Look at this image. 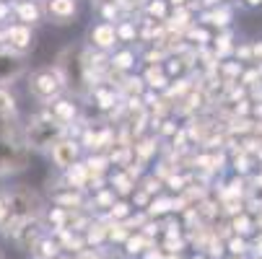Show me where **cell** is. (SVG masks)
Segmentation results:
<instances>
[{
    "label": "cell",
    "instance_id": "obj_14",
    "mask_svg": "<svg viewBox=\"0 0 262 259\" xmlns=\"http://www.w3.org/2000/svg\"><path fill=\"white\" fill-rule=\"evenodd\" d=\"M31 249H34V259H57L60 256V244L52 239H39Z\"/></svg>",
    "mask_w": 262,
    "mask_h": 259
},
{
    "label": "cell",
    "instance_id": "obj_29",
    "mask_svg": "<svg viewBox=\"0 0 262 259\" xmlns=\"http://www.w3.org/2000/svg\"><path fill=\"white\" fill-rule=\"evenodd\" d=\"M254 55H262V44H254Z\"/></svg>",
    "mask_w": 262,
    "mask_h": 259
},
{
    "label": "cell",
    "instance_id": "obj_2",
    "mask_svg": "<svg viewBox=\"0 0 262 259\" xmlns=\"http://www.w3.org/2000/svg\"><path fill=\"white\" fill-rule=\"evenodd\" d=\"M60 76L65 81V88L76 91V93H89L91 91V78H89V70H86V62H83V50L81 47H65L57 57V65Z\"/></svg>",
    "mask_w": 262,
    "mask_h": 259
},
{
    "label": "cell",
    "instance_id": "obj_31",
    "mask_svg": "<svg viewBox=\"0 0 262 259\" xmlns=\"http://www.w3.org/2000/svg\"><path fill=\"white\" fill-rule=\"evenodd\" d=\"M57 259H68V256H57Z\"/></svg>",
    "mask_w": 262,
    "mask_h": 259
},
{
    "label": "cell",
    "instance_id": "obj_25",
    "mask_svg": "<svg viewBox=\"0 0 262 259\" xmlns=\"http://www.w3.org/2000/svg\"><path fill=\"white\" fill-rule=\"evenodd\" d=\"M76 259H101V256H99V251H94V249H81Z\"/></svg>",
    "mask_w": 262,
    "mask_h": 259
},
{
    "label": "cell",
    "instance_id": "obj_5",
    "mask_svg": "<svg viewBox=\"0 0 262 259\" xmlns=\"http://www.w3.org/2000/svg\"><path fill=\"white\" fill-rule=\"evenodd\" d=\"M34 47V31L26 23H8L0 34V50H11L16 55H26Z\"/></svg>",
    "mask_w": 262,
    "mask_h": 259
},
{
    "label": "cell",
    "instance_id": "obj_10",
    "mask_svg": "<svg viewBox=\"0 0 262 259\" xmlns=\"http://www.w3.org/2000/svg\"><path fill=\"white\" fill-rule=\"evenodd\" d=\"M11 13L16 16L18 23H26V26L45 18L42 8L36 6V0H16V3H11Z\"/></svg>",
    "mask_w": 262,
    "mask_h": 259
},
{
    "label": "cell",
    "instance_id": "obj_30",
    "mask_svg": "<svg viewBox=\"0 0 262 259\" xmlns=\"http://www.w3.org/2000/svg\"><path fill=\"white\" fill-rule=\"evenodd\" d=\"M0 259H6V256H3V251H0Z\"/></svg>",
    "mask_w": 262,
    "mask_h": 259
},
{
    "label": "cell",
    "instance_id": "obj_28",
    "mask_svg": "<svg viewBox=\"0 0 262 259\" xmlns=\"http://www.w3.org/2000/svg\"><path fill=\"white\" fill-rule=\"evenodd\" d=\"M99 6H106V3H117V0H96Z\"/></svg>",
    "mask_w": 262,
    "mask_h": 259
},
{
    "label": "cell",
    "instance_id": "obj_1",
    "mask_svg": "<svg viewBox=\"0 0 262 259\" xmlns=\"http://www.w3.org/2000/svg\"><path fill=\"white\" fill-rule=\"evenodd\" d=\"M3 195H6V205H8V220H6V226L0 228L3 233L13 236L26 220H34V218L42 215V200L34 190L8 187V190H3Z\"/></svg>",
    "mask_w": 262,
    "mask_h": 259
},
{
    "label": "cell",
    "instance_id": "obj_6",
    "mask_svg": "<svg viewBox=\"0 0 262 259\" xmlns=\"http://www.w3.org/2000/svg\"><path fill=\"white\" fill-rule=\"evenodd\" d=\"M78 153H81V143L78 140H70V137H60L50 148V158H52V163L60 171L70 169L73 163H78Z\"/></svg>",
    "mask_w": 262,
    "mask_h": 259
},
{
    "label": "cell",
    "instance_id": "obj_16",
    "mask_svg": "<svg viewBox=\"0 0 262 259\" xmlns=\"http://www.w3.org/2000/svg\"><path fill=\"white\" fill-rule=\"evenodd\" d=\"M18 101L8 86H0V117H16Z\"/></svg>",
    "mask_w": 262,
    "mask_h": 259
},
{
    "label": "cell",
    "instance_id": "obj_20",
    "mask_svg": "<svg viewBox=\"0 0 262 259\" xmlns=\"http://www.w3.org/2000/svg\"><path fill=\"white\" fill-rule=\"evenodd\" d=\"M91 93H94V99L99 101L101 109L115 106V91H109V88H104V86H96V88H91Z\"/></svg>",
    "mask_w": 262,
    "mask_h": 259
},
{
    "label": "cell",
    "instance_id": "obj_22",
    "mask_svg": "<svg viewBox=\"0 0 262 259\" xmlns=\"http://www.w3.org/2000/svg\"><path fill=\"white\" fill-rule=\"evenodd\" d=\"M127 215H130V205H125V202L112 205V218H127Z\"/></svg>",
    "mask_w": 262,
    "mask_h": 259
},
{
    "label": "cell",
    "instance_id": "obj_3",
    "mask_svg": "<svg viewBox=\"0 0 262 259\" xmlns=\"http://www.w3.org/2000/svg\"><path fill=\"white\" fill-rule=\"evenodd\" d=\"M62 91H65V81L57 67H50V65L36 67L29 76V93L39 104H52L55 99L62 96Z\"/></svg>",
    "mask_w": 262,
    "mask_h": 259
},
{
    "label": "cell",
    "instance_id": "obj_18",
    "mask_svg": "<svg viewBox=\"0 0 262 259\" xmlns=\"http://www.w3.org/2000/svg\"><path fill=\"white\" fill-rule=\"evenodd\" d=\"M135 187V184H133V176L122 169V171H115V174H112V190H117L120 195H127L130 190Z\"/></svg>",
    "mask_w": 262,
    "mask_h": 259
},
{
    "label": "cell",
    "instance_id": "obj_11",
    "mask_svg": "<svg viewBox=\"0 0 262 259\" xmlns=\"http://www.w3.org/2000/svg\"><path fill=\"white\" fill-rule=\"evenodd\" d=\"M50 114H52V120H57L62 127H68V125H73V120L78 117V106L73 104V101H68V99H55V101L50 104Z\"/></svg>",
    "mask_w": 262,
    "mask_h": 259
},
{
    "label": "cell",
    "instance_id": "obj_8",
    "mask_svg": "<svg viewBox=\"0 0 262 259\" xmlns=\"http://www.w3.org/2000/svg\"><path fill=\"white\" fill-rule=\"evenodd\" d=\"M42 13L52 23H68V21L76 18V13H78V0H45Z\"/></svg>",
    "mask_w": 262,
    "mask_h": 259
},
{
    "label": "cell",
    "instance_id": "obj_12",
    "mask_svg": "<svg viewBox=\"0 0 262 259\" xmlns=\"http://www.w3.org/2000/svg\"><path fill=\"white\" fill-rule=\"evenodd\" d=\"M39 233H42V226H39V218H34V220H26V223L13 233L16 244L21 249H31L36 241H39Z\"/></svg>",
    "mask_w": 262,
    "mask_h": 259
},
{
    "label": "cell",
    "instance_id": "obj_27",
    "mask_svg": "<svg viewBox=\"0 0 262 259\" xmlns=\"http://www.w3.org/2000/svg\"><path fill=\"white\" fill-rule=\"evenodd\" d=\"M247 6L249 8H257V6H262V0H247Z\"/></svg>",
    "mask_w": 262,
    "mask_h": 259
},
{
    "label": "cell",
    "instance_id": "obj_4",
    "mask_svg": "<svg viewBox=\"0 0 262 259\" xmlns=\"http://www.w3.org/2000/svg\"><path fill=\"white\" fill-rule=\"evenodd\" d=\"M24 132H26V148L42 151V148H52V143H57L62 137L65 127L57 120H52L50 112H39L29 120V127Z\"/></svg>",
    "mask_w": 262,
    "mask_h": 259
},
{
    "label": "cell",
    "instance_id": "obj_7",
    "mask_svg": "<svg viewBox=\"0 0 262 259\" xmlns=\"http://www.w3.org/2000/svg\"><path fill=\"white\" fill-rule=\"evenodd\" d=\"M89 44L96 50V52H109L120 44L117 39V29L112 21H99L89 29Z\"/></svg>",
    "mask_w": 262,
    "mask_h": 259
},
{
    "label": "cell",
    "instance_id": "obj_19",
    "mask_svg": "<svg viewBox=\"0 0 262 259\" xmlns=\"http://www.w3.org/2000/svg\"><path fill=\"white\" fill-rule=\"evenodd\" d=\"M145 13L156 21H166V0H145Z\"/></svg>",
    "mask_w": 262,
    "mask_h": 259
},
{
    "label": "cell",
    "instance_id": "obj_23",
    "mask_svg": "<svg viewBox=\"0 0 262 259\" xmlns=\"http://www.w3.org/2000/svg\"><path fill=\"white\" fill-rule=\"evenodd\" d=\"M6 220H8V205H6V195L0 192V228L6 226Z\"/></svg>",
    "mask_w": 262,
    "mask_h": 259
},
{
    "label": "cell",
    "instance_id": "obj_13",
    "mask_svg": "<svg viewBox=\"0 0 262 259\" xmlns=\"http://www.w3.org/2000/svg\"><path fill=\"white\" fill-rule=\"evenodd\" d=\"M143 83H145L148 88H159V91H164V88H169L171 78L166 76L164 65H148L145 73H143Z\"/></svg>",
    "mask_w": 262,
    "mask_h": 259
},
{
    "label": "cell",
    "instance_id": "obj_26",
    "mask_svg": "<svg viewBox=\"0 0 262 259\" xmlns=\"http://www.w3.org/2000/svg\"><path fill=\"white\" fill-rule=\"evenodd\" d=\"M11 16V3H6V0H0V21H6Z\"/></svg>",
    "mask_w": 262,
    "mask_h": 259
},
{
    "label": "cell",
    "instance_id": "obj_15",
    "mask_svg": "<svg viewBox=\"0 0 262 259\" xmlns=\"http://www.w3.org/2000/svg\"><path fill=\"white\" fill-rule=\"evenodd\" d=\"M135 62H138V57H135V52H133V50H120V52L112 55L109 67H115V70H120V73H127V70H133V67H135Z\"/></svg>",
    "mask_w": 262,
    "mask_h": 259
},
{
    "label": "cell",
    "instance_id": "obj_21",
    "mask_svg": "<svg viewBox=\"0 0 262 259\" xmlns=\"http://www.w3.org/2000/svg\"><path fill=\"white\" fill-rule=\"evenodd\" d=\"M115 29H117V39H120V42H135L138 29H135L130 21H120V23H115Z\"/></svg>",
    "mask_w": 262,
    "mask_h": 259
},
{
    "label": "cell",
    "instance_id": "obj_9",
    "mask_svg": "<svg viewBox=\"0 0 262 259\" xmlns=\"http://www.w3.org/2000/svg\"><path fill=\"white\" fill-rule=\"evenodd\" d=\"M24 73V55H16L11 50H0V86L13 83Z\"/></svg>",
    "mask_w": 262,
    "mask_h": 259
},
{
    "label": "cell",
    "instance_id": "obj_17",
    "mask_svg": "<svg viewBox=\"0 0 262 259\" xmlns=\"http://www.w3.org/2000/svg\"><path fill=\"white\" fill-rule=\"evenodd\" d=\"M154 153H156V140H154V137H143V140L135 145V158H138L140 166L148 163V158H151Z\"/></svg>",
    "mask_w": 262,
    "mask_h": 259
},
{
    "label": "cell",
    "instance_id": "obj_24",
    "mask_svg": "<svg viewBox=\"0 0 262 259\" xmlns=\"http://www.w3.org/2000/svg\"><path fill=\"white\" fill-rule=\"evenodd\" d=\"M145 244H148V241H145L143 236H138V239H130V241H127V246H130V251H135V254H138V251H143L140 246H145Z\"/></svg>",
    "mask_w": 262,
    "mask_h": 259
}]
</instances>
